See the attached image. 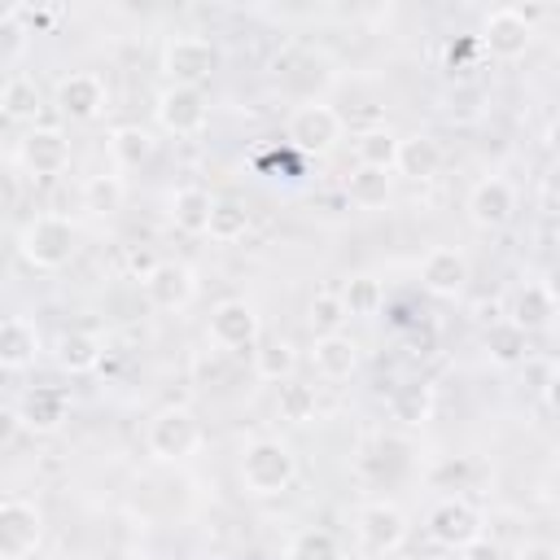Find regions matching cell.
Wrapping results in <instances>:
<instances>
[{
	"label": "cell",
	"instance_id": "cell-1",
	"mask_svg": "<svg viewBox=\"0 0 560 560\" xmlns=\"http://www.w3.org/2000/svg\"><path fill=\"white\" fill-rule=\"evenodd\" d=\"M236 472H241L245 494H254V499H276V494H284V490L298 481V451H293L284 438L262 433V438L245 442Z\"/></svg>",
	"mask_w": 560,
	"mask_h": 560
},
{
	"label": "cell",
	"instance_id": "cell-2",
	"mask_svg": "<svg viewBox=\"0 0 560 560\" xmlns=\"http://www.w3.org/2000/svg\"><path fill=\"white\" fill-rule=\"evenodd\" d=\"M74 249H79V228L66 214H52V210L26 219L22 232H18V254L35 271H61L74 258Z\"/></svg>",
	"mask_w": 560,
	"mask_h": 560
},
{
	"label": "cell",
	"instance_id": "cell-3",
	"mask_svg": "<svg viewBox=\"0 0 560 560\" xmlns=\"http://www.w3.org/2000/svg\"><path fill=\"white\" fill-rule=\"evenodd\" d=\"M407 534H411V521L389 499H372V503H363L354 512V551L363 560H385V556L402 551Z\"/></svg>",
	"mask_w": 560,
	"mask_h": 560
},
{
	"label": "cell",
	"instance_id": "cell-4",
	"mask_svg": "<svg viewBox=\"0 0 560 560\" xmlns=\"http://www.w3.org/2000/svg\"><path fill=\"white\" fill-rule=\"evenodd\" d=\"M144 451L158 464H179L201 451V420L188 407H162L144 424Z\"/></svg>",
	"mask_w": 560,
	"mask_h": 560
},
{
	"label": "cell",
	"instance_id": "cell-5",
	"mask_svg": "<svg viewBox=\"0 0 560 560\" xmlns=\"http://www.w3.org/2000/svg\"><path fill=\"white\" fill-rule=\"evenodd\" d=\"M284 136H289V144H293L298 153H315V158H324V153H332V149L341 144V136H346V118H341L332 105H324V101H302V105L289 114Z\"/></svg>",
	"mask_w": 560,
	"mask_h": 560
},
{
	"label": "cell",
	"instance_id": "cell-6",
	"mask_svg": "<svg viewBox=\"0 0 560 560\" xmlns=\"http://www.w3.org/2000/svg\"><path fill=\"white\" fill-rule=\"evenodd\" d=\"M534 44V13L521 4H499L481 18V48L494 61H516Z\"/></svg>",
	"mask_w": 560,
	"mask_h": 560
},
{
	"label": "cell",
	"instance_id": "cell-7",
	"mask_svg": "<svg viewBox=\"0 0 560 560\" xmlns=\"http://www.w3.org/2000/svg\"><path fill=\"white\" fill-rule=\"evenodd\" d=\"M219 70V48L206 35H175L162 48V74L175 88H201Z\"/></svg>",
	"mask_w": 560,
	"mask_h": 560
},
{
	"label": "cell",
	"instance_id": "cell-8",
	"mask_svg": "<svg viewBox=\"0 0 560 560\" xmlns=\"http://www.w3.org/2000/svg\"><path fill=\"white\" fill-rule=\"evenodd\" d=\"M516 206H521V192H516V184H512L508 175H486V179H477V184L468 188V201H464L468 223H472L477 232H499V228H508V223L516 219Z\"/></svg>",
	"mask_w": 560,
	"mask_h": 560
},
{
	"label": "cell",
	"instance_id": "cell-9",
	"mask_svg": "<svg viewBox=\"0 0 560 560\" xmlns=\"http://www.w3.org/2000/svg\"><path fill=\"white\" fill-rule=\"evenodd\" d=\"M153 118L166 136H201L210 127V101L201 88H175L166 83L153 101Z\"/></svg>",
	"mask_w": 560,
	"mask_h": 560
},
{
	"label": "cell",
	"instance_id": "cell-10",
	"mask_svg": "<svg viewBox=\"0 0 560 560\" xmlns=\"http://www.w3.org/2000/svg\"><path fill=\"white\" fill-rule=\"evenodd\" d=\"M206 332H210V346H219V350H228V354H232V350H254L258 337H262V319H258L254 302H245V298H223V302L210 311Z\"/></svg>",
	"mask_w": 560,
	"mask_h": 560
},
{
	"label": "cell",
	"instance_id": "cell-11",
	"mask_svg": "<svg viewBox=\"0 0 560 560\" xmlns=\"http://www.w3.org/2000/svg\"><path fill=\"white\" fill-rule=\"evenodd\" d=\"M44 538V512L31 499H0V560L35 556Z\"/></svg>",
	"mask_w": 560,
	"mask_h": 560
},
{
	"label": "cell",
	"instance_id": "cell-12",
	"mask_svg": "<svg viewBox=\"0 0 560 560\" xmlns=\"http://www.w3.org/2000/svg\"><path fill=\"white\" fill-rule=\"evenodd\" d=\"M424 529H429V538H433L442 551H459V547H468V542L481 534V512H477L468 499L451 494V499H438V503L429 508Z\"/></svg>",
	"mask_w": 560,
	"mask_h": 560
},
{
	"label": "cell",
	"instance_id": "cell-13",
	"mask_svg": "<svg viewBox=\"0 0 560 560\" xmlns=\"http://www.w3.org/2000/svg\"><path fill=\"white\" fill-rule=\"evenodd\" d=\"M57 114L66 122H92L101 118V109L109 105V88L96 70H70L61 83H57V96H52Z\"/></svg>",
	"mask_w": 560,
	"mask_h": 560
},
{
	"label": "cell",
	"instance_id": "cell-14",
	"mask_svg": "<svg viewBox=\"0 0 560 560\" xmlns=\"http://www.w3.org/2000/svg\"><path fill=\"white\" fill-rule=\"evenodd\" d=\"M140 284L153 311H188L197 302V271L179 258H162Z\"/></svg>",
	"mask_w": 560,
	"mask_h": 560
},
{
	"label": "cell",
	"instance_id": "cell-15",
	"mask_svg": "<svg viewBox=\"0 0 560 560\" xmlns=\"http://www.w3.org/2000/svg\"><path fill=\"white\" fill-rule=\"evenodd\" d=\"M18 158H22V166L31 175L52 179V175H61L70 166V136L61 127H31L22 136V144H18Z\"/></svg>",
	"mask_w": 560,
	"mask_h": 560
},
{
	"label": "cell",
	"instance_id": "cell-16",
	"mask_svg": "<svg viewBox=\"0 0 560 560\" xmlns=\"http://www.w3.org/2000/svg\"><path fill=\"white\" fill-rule=\"evenodd\" d=\"M420 284L433 298H459L468 289V254L459 245H433L420 258Z\"/></svg>",
	"mask_w": 560,
	"mask_h": 560
},
{
	"label": "cell",
	"instance_id": "cell-17",
	"mask_svg": "<svg viewBox=\"0 0 560 560\" xmlns=\"http://www.w3.org/2000/svg\"><path fill=\"white\" fill-rule=\"evenodd\" d=\"M359 359H363V350L346 332H324L311 341V368L319 381H350L359 372Z\"/></svg>",
	"mask_w": 560,
	"mask_h": 560
},
{
	"label": "cell",
	"instance_id": "cell-18",
	"mask_svg": "<svg viewBox=\"0 0 560 560\" xmlns=\"http://www.w3.org/2000/svg\"><path fill=\"white\" fill-rule=\"evenodd\" d=\"M44 350V337L35 328V319L26 315H9L0 319V372H26Z\"/></svg>",
	"mask_w": 560,
	"mask_h": 560
},
{
	"label": "cell",
	"instance_id": "cell-19",
	"mask_svg": "<svg viewBox=\"0 0 560 560\" xmlns=\"http://www.w3.org/2000/svg\"><path fill=\"white\" fill-rule=\"evenodd\" d=\"M394 171L402 179H433L442 171V144L429 136V131H411V136H398V153H394Z\"/></svg>",
	"mask_w": 560,
	"mask_h": 560
},
{
	"label": "cell",
	"instance_id": "cell-20",
	"mask_svg": "<svg viewBox=\"0 0 560 560\" xmlns=\"http://www.w3.org/2000/svg\"><path fill=\"white\" fill-rule=\"evenodd\" d=\"M52 359H57L61 372H70V376H88V372L101 368V359H105V341H101L92 328H70V332H61V337L52 341Z\"/></svg>",
	"mask_w": 560,
	"mask_h": 560
},
{
	"label": "cell",
	"instance_id": "cell-21",
	"mask_svg": "<svg viewBox=\"0 0 560 560\" xmlns=\"http://www.w3.org/2000/svg\"><path fill=\"white\" fill-rule=\"evenodd\" d=\"M105 149H109L114 171H140V166L158 153V140H153V131L140 127V122H118V127H109Z\"/></svg>",
	"mask_w": 560,
	"mask_h": 560
},
{
	"label": "cell",
	"instance_id": "cell-22",
	"mask_svg": "<svg viewBox=\"0 0 560 560\" xmlns=\"http://www.w3.org/2000/svg\"><path fill=\"white\" fill-rule=\"evenodd\" d=\"M525 337L529 332H547L551 328V319H556V293H551V284H542V280H525L521 289H516V302H512V315H508Z\"/></svg>",
	"mask_w": 560,
	"mask_h": 560
},
{
	"label": "cell",
	"instance_id": "cell-23",
	"mask_svg": "<svg viewBox=\"0 0 560 560\" xmlns=\"http://www.w3.org/2000/svg\"><path fill=\"white\" fill-rule=\"evenodd\" d=\"M210 206H214V197H210L201 184H179V188L166 197V214H171V223H175L184 236H206Z\"/></svg>",
	"mask_w": 560,
	"mask_h": 560
},
{
	"label": "cell",
	"instance_id": "cell-24",
	"mask_svg": "<svg viewBox=\"0 0 560 560\" xmlns=\"http://www.w3.org/2000/svg\"><path fill=\"white\" fill-rule=\"evenodd\" d=\"M66 411L70 407H66V394L61 389H31L22 398V407H18V420L31 433H57L66 424Z\"/></svg>",
	"mask_w": 560,
	"mask_h": 560
},
{
	"label": "cell",
	"instance_id": "cell-25",
	"mask_svg": "<svg viewBox=\"0 0 560 560\" xmlns=\"http://www.w3.org/2000/svg\"><path fill=\"white\" fill-rule=\"evenodd\" d=\"M298 372V346L289 337H267L254 346V376L267 385H284Z\"/></svg>",
	"mask_w": 560,
	"mask_h": 560
},
{
	"label": "cell",
	"instance_id": "cell-26",
	"mask_svg": "<svg viewBox=\"0 0 560 560\" xmlns=\"http://www.w3.org/2000/svg\"><path fill=\"white\" fill-rule=\"evenodd\" d=\"M350 149H354V162H359V166H372V171H394L398 131H394V127H385V122L363 127V131H354Z\"/></svg>",
	"mask_w": 560,
	"mask_h": 560
},
{
	"label": "cell",
	"instance_id": "cell-27",
	"mask_svg": "<svg viewBox=\"0 0 560 560\" xmlns=\"http://www.w3.org/2000/svg\"><path fill=\"white\" fill-rule=\"evenodd\" d=\"M481 350H486L490 363L512 368V363H525V359H529V337H525L512 319H494V324L481 332Z\"/></svg>",
	"mask_w": 560,
	"mask_h": 560
},
{
	"label": "cell",
	"instance_id": "cell-28",
	"mask_svg": "<svg viewBox=\"0 0 560 560\" xmlns=\"http://www.w3.org/2000/svg\"><path fill=\"white\" fill-rule=\"evenodd\" d=\"M284 560H346V547L324 525H302L284 542Z\"/></svg>",
	"mask_w": 560,
	"mask_h": 560
},
{
	"label": "cell",
	"instance_id": "cell-29",
	"mask_svg": "<svg viewBox=\"0 0 560 560\" xmlns=\"http://www.w3.org/2000/svg\"><path fill=\"white\" fill-rule=\"evenodd\" d=\"M394 192V171H372V166H354L346 175V197L359 210H381Z\"/></svg>",
	"mask_w": 560,
	"mask_h": 560
},
{
	"label": "cell",
	"instance_id": "cell-30",
	"mask_svg": "<svg viewBox=\"0 0 560 560\" xmlns=\"http://www.w3.org/2000/svg\"><path fill=\"white\" fill-rule=\"evenodd\" d=\"M245 232H249V210H245L236 197H214V206H210V223H206V236H210V241H219V245H236Z\"/></svg>",
	"mask_w": 560,
	"mask_h": 560
},
{
	"label": "cell",
	"instance_id": "cell-31",
	"mask_svg": "<svg viewBox=\"0 0 560 560\" xmlns=\"http://www.w3.org/2000/svg\"><path fill=\"white\" fill-rule=\"evenodd\" d=\"M0 109L18 122H35V114L44 109V92L31 74H13L4 88H0Z\"/></svg>",
	"mask_w": 560,
	"mask_h": 560
},
{
	"label": "cell",
	"instance_id": "cell-32",
	"mask_svg": "<svg viewBox=\"0 0 560 560\" xmlns=\"http://www.w3.org/2000/svg\"><path fill=\"white\" fill-rule=\"evenodd\" d=\"M122 197H127V184L118 171H101V175L83 179V210H92V214H118Z\"/></svg>",
	"mask_w": 560,
	"mask_h": 560
},
{
	"label": "cell",
	"instance_id": "cell-33",
	"mask_svg": "<svg viewBox=\"0 0 560 560\" xmlns=\"http://www.w3.org/2000/svg\"><path fill=\"white\" fill-rule=\"evenodd\" d=\"M315 411H319V398H315V389H311L306 381H284V385H280V394H276V416H280L284 424H311Z\"/></svg>",
	"mask_w": 560,
	"mask_h": 560
},
{
	"label": "cell",
	"instance_id": "cell-34",
	"mask_svg": "<svg viewBox=\"0 0 560 560\" xmlns=\"http://www.w3.org/2000/svg\"><path fill=\"white\" fill-rule=\"evenodd\" d=\"M337 298H341L346 315H376L385 306V289H381L376 276H350Z\"/></svg>",
	"mask_w": 560,
	"mask_h": 560
},
{
	"label": "cell",
	"instance_id": "cell-35",
	"mask_svg": "<svg viewBox=\"0 0 560 560\" xmlns=\"http://www.w3.org/2000/svg\"><path fill=\"white\" fill-rule=\"evenodd\" d=\"M346 319H350V315H346V306H341L337 293H315L311 306H306V324H311L315 337H324V332H341Z\"/></svg>",
	"mask_w": 560,
	"mask_h": 560
},
{
	"label": "cell",
	"instance_id": "cell-36",
	"mask_svg": "<svg viewBox=\"0 0 560 560\" xmlns=\"http://www.w3.org/2000/svg\"><path fill=\"white\" fill-rule=\"evenodd\" d=\"M394 416L407 420V424H424L429 420V389H420V385L398 389L394 394Z\"/></svg>",
	"mask_w": 560,
	"mask_h": 560
},
{
	"label": "cell",
	"instance_id": "cell-37",
	"mask_svg": "<svg viewBox=\"0 0 560 560\" xmlns=\"http://www.w3.org/2000/svg\"><path fill=\"white\" fill-rule=\"evenodd\" d=\"M26 48H31V31H26L22 22H9V26H0V70L18 66V61L26 57Z\"/></svg>",
	"mask_w": 560,
	"mask_h": 560
},
{
	"label": "cell",
	"instance_id": "cell-38",
	"mask_svg": "<svg viewBox=\"0 0 560 560\" xmlns=\"http://www.w3.org/2000/svg\"><path fill=\"white\" fill-rule=\"evenodd\" d=\"M459 560H503V551H499V542L494 538H486V534H477L468 547H459L455 551Z\"/></svg>",
	"mask_w": 560,
	"mask_h": 560
},
{
	"label": "cell",
	"instance_id": "cell-39",
	"mask_svg": "<svg viewBox=\"0 0 560 560\" xmlns=\"http://www.w3.org/2000/svg\"><path fill=\"white\" fill-rule=\"evenodd\" d=\"M158 262H162V258H153V254H149V245H127V271H131V276H140V280H144Z\"/></svg>",
	"mask_w": 560,
	"mask_h": 560
},
{
	"label": "cell",
	"instance_id": "cell-40",
	"mask_svg": "<svg viewBox=\"0 0 560 560\" xmlns=\"http://www.w3.org/2000/svg\"><path fill=\"white\" fill-rule=\"evenodd\" d=\"M18 433H22L18 407H4V402H0V451H4V446H13V442H18Z\"/></svg>",
	"mask_w": 560,
	"mask_h": 560
},
{
	"label": "cell",
	"instance_id": "cell-41",
	"mask_svg": "<svg viewBox=\"0 0 560 560\" xmlns=\"http://www.w3.org/2000/svg\"><path fill=\"white\" fill-rule=\"evenodd\" d=\"M516 560H560V551L551 542H521Z\"/></svg>",
	"mask_w": 560,
	"mask_h": 560
},
{
	"label": "cell",
	"instance_id": "cell-42",
	"mask_svg": "<svg viewBox=\"0 0 560 560\" xmlns=\"http://www.w3.org/2000/svg\"><path fill=\"white\" fill-rule=\"evenodd\" d=\"M9 22H22V4L18 0H0V26H9Z\"/></svg>",
	"mask_w": 560,
	"mask_h": 560
},
{
	"label": "cell",
	"instance_id": "cell-43",
	"mask_svg": "<svg viewBox=\"0 0 560 560\" xmlns=\"http://www.w3.org/2000/svg\"><path fill=\"white\" fill-rule=\"evenodd\" d=\"M131 560H171V556H162V551H136Z\"/></svg>",
	"mask_w": 560,
	"mask_h": 560
},
{
	"label": "cell",
	"instance_id": "cell-44",
	"mask_svg": "<svg viewBox=\"0 0 560 560\" xmlns=\"http://www.w3.org/2000/svg\"><path fill=\"white\" fill-rule=\"evenodd\" d=\"M433 560H459V556H455V551H438Z\"/></svg>",
	"mask_w": 560,
	"mask_h": 560
}]
</instances>
